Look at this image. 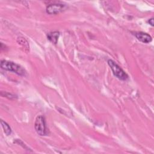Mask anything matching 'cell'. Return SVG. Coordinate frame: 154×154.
I'll use <instances>...</instances> for the list:
<instances>
[{
    "label": "cell",
    "mask_w": 154,
    "mask_h": 154,
    "mask_svg": "<svg viewBox=\"0 0 154 154\" xmlns=\"http://www.w3.org/2000/svg\"><path fill=\"white\" fill-rule=\"evenodd\" d=\"M108 64L111 67L114 75L117 78L123 81H125L128 78V76L126 73L114 61L109 60L108 61Z\"/></svg>",
    "instance_id": "7a4b0ae2"
},
{
    "label": "cell",
    "mask_w": 154,
    "mask_h": 154,
    "mask_svg": "<svg viewBox=\"0 0 154 154\" xmlns=\"http://www.w3.org/2000/svg\"><path fill=\"white\" fill-rule=\"evenodd\" d=\"M34 128L37 133L41 136H45L48 134L45 119L42 116H38L37 117L34 123Z\"/></svg>",
    "instance_id": "3957f363"
},
{
    "label": "cell",
    "mask_w": 154,
    "mask_h": 154,
    "mask_svg": "<svg viewBox=\"0 0 154 154\" xmlns=\"http://www.w3.org/2000/svg\"><path fill=\"white\" fill-rule=\"evenodd\" d=\"M149 24H150L152 26H153V18H151L149 20H148Z\"/></svg>",
    "instance_id": "30bf717a"
},
{
    "label": "cell",
    "mask_w": 154,
    "mask_h": 154,
    "mask_svg": "<svg viewBox=\"0 0 154 154\" xmlns=\"http://www.w3.org/2000/svg\"><path fill=\"white\" fill-rule=\"evenodd\" d=\"M1 67L5 70H8L16 73L21 76L25 75L26 72L20 66L11 61L7 60H2L1 62Z\"/></svg>",
    "instance_id": "6da1fadb"
},
{
    "label": "cell",
    "mask_w": 154,
    "mask_h": 154,
    "mask_svg": "<svg viewBox=\"0 0 154 154\" xmlns=\"http://www.w3.org/2000/svg\"><path fill=\"white\" fill-rule=\"evenodd\" d=\"M1 125L2 126V128L4 129L5 134L7 135H10L11 133V128L10 127V126L5 122L3 121L2 120H1Z\"/></svg>",
    "instance_id": "52a82bcc"
},
{
    "label": "cell",
    "mask_w": 154,
    "mask_h": 154,
    "mask_svg": "<svg viewBox=\"0 0 154 154\" xmlns=\"http://www.w3.org/2000/svg\"><path fill=\"white\" fill-rule=\"evenodd\" d=\"M3 92V91H2ZM4 93V94H1L2 96H4V97H7L9 99H12V98H14V96L10 94V93H6V92H3Z\"/></svg>",
    "instance_id": "9c48e42d"
},
{
    "label": "cell",
    "mask_w": 154,
    "mask_h": 154,
    "mask_svg": "<svg viewBox=\"0 0 154 154\" xmlns=\"http://www.w3.org/2000/svg\"><path fill=\"white\" fill-rule=\"evenodd\" d=\"M65 5L61 4H52L46 7V13L49 14H55L64 10Z\"/></svg>",
    "instance_id": "277c9868"
},
{
    "label": "cell",
    "mask_w": 154,
    "mask_h": 154,
    "mask_svg": "<svg viewBox=\"0 0 154 154\" xmlns=\"http://www.w3.org/2000/svg\"><path fill=\"white\" fill-rule=\"evenodd\" d=\"M17 42H18V43H19V44H21L22 42H26V40H25V38H22V37H19L18 38H17ZM22 46L25 48H26V49H28V48H29V47H28V45H25V44H22Z\"/></svg>",
    "instance_id": "ba28073f"
},
{
    "label": "cell",
    "mask_w": 154,
    "mask_h": 154,
    "mask_svg": "<svg viewBox=\"0 0 154 154\" xmlns=\"http://www.w3.org/2000/svg\"><path fill=\"white\" fill-rule=\"evenodd\" d=\"M133 33V34L139 41L144 43H149L152 40L151 36L147 33L143 32H134Z\"/></svg>",
    "instance_id": "5b68a950"
},
{
    "label": "cell",
    "mask_w": 154,
    "mask_h": 154,
    "mask_svg": "<svg viewBox=\"0 0 154 154\" xmlns=\"http://www.w3.org/2000/svg\"><path fill=\"white\" fill-rule=\"evenodd\" d=\"M59 36H60V32L58 31H54V32H49L47 35L48 40L54 44H56L57 43Z\"/></svg>",
    "instance_id": "8992f818"
}]
</instances>
